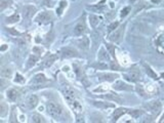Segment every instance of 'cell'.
<instances>
[{"instance_id":"35","label":"cell","mask_w":164,"mask_h":123,"mask_svg":"<svg viewBox=\"0 0 164 123\" xmlns=\"http://www.w3.org/2000/svg\"><path fill=\"white\" fill-rule=\"evenodd\" d=\"M55 55H52L49 60H47V61H46V64H45V65H46V66H50V65H52V62L55 61Z\"/></svg>"},{"instance_id":"30","label":"cell","mask_w":164,"mask_h":123,"mask_svg":"<svg viewBox=\"0 0 164 123\" xmlns=\"http://www.w3.org/2000/svg\"><path fill=\"white\" fill-rule=\"evenodd\" d=\"M32 121L33 122H44V119L39 115H33L32 116Z\"/></svg>"},{"instance_id":"25","label":"cell","mask_w":164,"mask_h":123,"mask_svg":"<svg viewBox=\"0 0 164 123\" xmlns=\"http://www.w3.org/2000/svg\"><path fill=\"white\" fill-rule=\"evenodd\" d=\"M99 58H101V60H104V61H107L110 58V57L108 55V52H106L104 49H101V52H99Z\"/></svg>"},{"instance_id":"2","label":"cell","mask_w":164,"mask_h":123,"mask_svg":"<svg viewBox=\"0 0 164 123\" xmlns=\"http://www.w3.org/2000/svg\"><path fill=\"white\" fill-rule=\"evenodd\" d=\"M67 101H68L69 106L71 107V109L73 110L74 112L76 113H81L82 112V105L80 103V101L78 100L76 97L74 98H66Z\"/></svg>"},{"instance_id":"4","label":"cell","mask_w":164,"mask_h":123,"mask_svg":"<svg viewBox=\"0 0 164 123\" xmlns=\"http://www.w3.org/2000/svg\"><path fill=\"white\" fill-rule=\"evenodd\" d=\"M113 88L116 90H132V86H130L129 84L125 83L123 81H116L113 84Z\"/></svg>"},{"instance_id":"8","label":"cell","mask_w":164,"mask_h":123,"mask_svg":"<svg viewBox=\"0 0 164 123\" xmlns=\"http://www.w3.org/2000/svg\"><path fill=\"white\" fill-rule=\"evenodd\" d=\"M98 77L101 80H105V81H113V80L118 78V75L114 73H99Z\"/></svg>"},{"instance_id":"19","label":"cell","mask_w":164,"mask_h":123,"mask_svg":"<svg viewBox=\"0 0 164 123\" xmlns=\"http://www.w3.org/2000/svg\"><path fill=\"white\" fill-rule=\"evenodd\" d=\"M89 23H90V26L92 27V28H95L99 23V17H96V15H89Z\"/></svg>"},{"instance_id":"1","label":"cell","mask_w":164,"mask_h":123,"mask_svg":"<svg viewBox=\"0 0 164 123\" xmlns=\"http://www.w3.org/2000/svg\"><path fill=\"white\" fill-rule=\"evenodd\" d=\"M46 108H47V113L55 119L61 118L62 115H63V109L61 108L60 105H58L55 103H48Z\"/></svg>"},{"instance_id":"42","label":"cell","mask_w":164,"mask_h":123,"mask_svg":"<svg viewBox=\"0 0 164 123\" xmlns=\"http://www.w3.org/2000/svg\"><path fill=\"white\" fill-rule=\"evenodd\" d=\"M161 0H152V2H154V3H158V2H160Z\"/></svg>"},{"instance_id":"36","label":"cell","mask_w":164,"mask_h":123,"mask_svg":"<svg viewBox=\"0 0 164 123\" xmlns=\"http://www.w3.org/2000/svg\"><path fill=\"white\" fill-rule=\"evenodd\" d=\"M117 26H118V23H113V24H111V25L109 26V32H112L115 28H117Z\"/></svg>"},{"instance_id":"9","label":"cell","mask_w":164,"mask_h":123,"mask_svg":"<svg viewBox=\"0 0 164 123\" xmlns=\"http://www.w3.org/2000/svg\"><path fill=\"white\" fill-rule=\"evenodd\" d=\"M77 52L76 50H74L73 48H70V47H66L62 50V57L63 58H73L77 57Z\"/></svg>"},{"instance_id":"44","label":"cell","mask_w":164,"mask_h":123,"mask_svg":"<svg viewBox=\"0 0 164 123\" xmlns=\"http://www.w3.org/2000/svg\"><path fill=\"white\" fill-rule=\"evenodd\" d=\"M163 88H164V85H163Z\"/></svg>"},{"instance_id":"38","label":"cell","mask_w":164,"mask_h":123,"mask_svg":"<svg viewBox=\"0 0 164 123\" xmlns=\"http://www.w3.org/2000/svg\"><path fill=\"white\" fill-rule=\"evenodd\" d=\"M130 114H132L133 116H134V117H136H136H139V115L142 114V112H139V110H134V111H132V112H130Z\"/></svg>"},{"instance_id":"11","label":"cell","mask_w":164,"mask_h":123,"mask_svg":"<svg viewBox=\"0 0 164 123\" xmlns=\"http://www.w3.org/2000/svg\"><path fill=\"white\" fill-rule=\"evenodd\" d=\"M102 97L109 101H117V103H122V98L118 97L117 95H114V93H108V95H102Z\"/></svg>"},{"instance_id":"5","label":"cell","mask_w":164,"mask_h":123,"mask_svg":"<svg viewBox=\"0 0 164 123\" xmlns=\"http://www.w3.org/2000/svg\"><path fill=\"white\" fill-rule=\"evenodd\" d=\"M146 108L152 113H159L161 110V104L159 101H152V103H149L148 105H146Z\"/></svg>"},{"instance_id":"27","label":"cell","mask_w":164,"mask_h":123,"mask_svg":"<svg viewBox=\"0 0 164 123\" xmlns=\"http://www.w3.org/2000/svg\"><path fill=\"white\" fill-rule=\"evenodd\" d=\"M66 6H67V1H66V0H63V1H61L60 2V7H59V8H56V12H58L59 15H61Z\"/></svg>"},{"instance_id":"41","label":"cell","mask_w":164,"mask_h":123,"mask_svg":"<svg viewBox=\"0 0 164 123\" xmlns=\"http://www.w3.org/2000/svg\"><path fill=\"white\" fill-rule=\"evenodd\" d=\"M6 48H7V46H6V45H5V44H4V45H3V46H2V47H1V50H2V52H3V50H5V49H6Z\"/></svg>"},{"instance_id":"17","label":"cell","mask_w":164,"mask_h":123,"mask_svg":"<svg viewBox=\"0 0 164 123\" xmlns=\"http://www.w3.org/2000/svg\"><path fill=\"white\" fill-rule=\"evenodd\" d=\"M77 43L80 47H81V48L86 49L88 47V45H89V41H88V39L86 38V37H82V39L78 40Z\"/></svg>"},{"instance_id":"31","label":"cell","mask_w":164,"mask_h":123,"mask_svg":"<svg viewBox=\"0 0 164 123\" xmlns=\"http://www.w3.org/2000/svg\"><path fill=\"white\" fill-rule=\"evenodd\" d=\"M106 46H107V49L109 50V52L111 53L112 57H115V46H114V45H112V44H107Z\"/></svg>"},{"instance_id":"24","label":"cell","mask_w":164,"mask_h":123,"mask_svg":"<svg viewBox=\"0 0 164 123\" xmlns=\"http://www.w3.org/2000/svg\"><path fill=\"white\" fill-rule=\"evenodd\" d=\"M108 85H106V84H103V85H101V86H99L98 88H95V89H93V91L95 92H99V93H101V92H105V91H107L108 90Z\"/></svg>"},{"instance_id":"40","label":"cell","mask_w":164,"mask_h":123,"mask_svg":"<svg viewBox=\"0 0 164 123\" xmlns=\"http://www.w3.org/2000/svg\"><path fill=\"white\" fill-rule=\"evenodd\" d=\"M138 91H139V92H141V95H144V93H145V92H144V90H142V87L141 86V85H139V86L138 87Z\"/></svg>"},{"instance_id":"26","label":"cell","mask_w":164,"mask_h":123,"mask_svg":"<svg viewBox=\"0 0 164 123\" xmlns=\"http://www.w3.org/2000/svg\"><path fill=\"white\" fill-rule=\"evenodd\" d=\"M7 111H8V108H7L4 103H2L1 107H0V115H1V117H4L6 115Z\"/></svg>"},{"instance_id":"39","label":"cell","mask_w":164,"mask_h":123,"mask_svg":"<svg viewBox=\"0 0 164 123\" xmlns=\"http://www.w3.org/2000/svg\"><path fill=\"white\" fill-rule=\"evenodd\" d=\"M33 52H39V53H41L42 52V49L41 48H40V47H34V48H33Z\"/></svg>"},{"instance_id":"29","label":"cell","mask_w":164,"mask_h":123,"mask_svg":"<svg viewBox=\"0 0 164 123\" xmlns=\"http://www.w3.org/2000/svg\"><path fill=\"white\" fill-rule=\"evenodd\" d=\"M15 83H24V82H25V78H24L21 74H17L15 78Z\"/></svg>"},{"instance_id":"21","label":"cell","mask_w":164,"mask_h":123,"mask_svg":"<svg viewBox=\"0 0 164 123\" xmlns=\"http://www.w3.org/2000/svg\"><path fill=\"white\" fill-rule=\"evenodd\" d=\"M18 21H20V15H18V13H15V15H12V17L6 18V22L9 24L15 23V22H18Z\"/></svg>"},{"instance_id":"33","label":"cell","mask_w":164,"mask_h":123,"mask_svg":"<svg viewBox=\"0 0 164 123\" xmlns=\"http://www.w3.org/2000/svg\"><path fill=\"white\" fill-rule=\"evenodd\" d=\"M36 61H37V58L36 57H33V55H32V57H30V58H29V63H28V67L29 68H30V67H32L33 65H35V63H36Z\"/></svg>"},{"instance_id":"28","label":"cell","mask_w":164,"mask_h":123,"mask_svg":"<svg viewBox=\"0 0 164 123\" xmlns=\"http://www.w3.org/2000/svg\"><path fill=\"white\" fill-rule=\"evenodd\" d=\"M95 68L99 69V70H104V69L107 68V65L105 63H103V62H98L96 64H95V65H92Z\"/></svg>"},{"instance_id":"16","label":"cell","mask_w":164,"mask_h":123,"mask_svg":"<svg viewBox=\"0 0 164 123\" xmlns=\"http://www.w3.org/2000/svg\"><path fill=\"white\" fill-rule=\"evenodd\" d=\"M46 81V77L43 74H37L34 76L33 80H32V83H41V82Z\"/></svg>"},{"instance_id":"12","label":"cell","mask_w":164,"mask_h":123,"mask_svg":"<svg viewBox=\"0 0 164 123\" xmlns=\"http://www.w3.org/2000/svg\"><path fill=\"white\" fill-rule=\"evenodd\" d=\"M92 104L98 108L101 109H109V108H114V105L110 103H104V101H92Z\"/></svg>"},{"instance_id":"6","label":"cell","mask_w":164,"mask_h":123,"mask_svg":"<svg viewBox=\"0 0 164 123\" xmlns=\"http://www.w3.org/2000/svg\"><path fill=\"white\" fill-rule=\"evenodd\" d=\"M123 32H124V27H120V28H118L116 31L114 32V33L112 34L111 37H110V40L113 42H117V41H119L120 38L122 37L123 35Z\"/></svg>"},{"instance_id":"18","label":"cell","mask_w":164,"mask_h":123,"mask_svg":"<svg viewBox=\"0 0 164 123\" xmlns=\"http://www.w3.org/2000/svg\"><path fill=\"white\" fill-rule=\"evenodd\" d=\"M12 72L9 68H2L1 72H0V75H1L2 78H10L12 77Z\"/></svg>"},{"instance_id":"37","label":"cell","mask_w":164,"mask_h":123,"mask_svg":"<svg viewBox=\"0 0 164 123\" xmlns=\"http://www.w3.org/2000/svg\"><path fill=\"white\" fill-rule=\"evenodd\" d=\"M7 30H8L12 34H13V35H21L20 32H18V31L13 30V28H8V29H7Z\"/></svg>"},{"instance_id":"23","label":"cell","mask_w":164,"mask_h":123,"mask_svg":"<svg viewBox=\"0 0 164 123\" xmlns=\"http://www.w3.org/2000/svg\"><path fill=\"white\" fill-rule=\"evenodd\" d=\"M12 3V0H1L0 1V8H1V10H3L5 7H7Z\"/></svg>"},{"instance_id":"10","label":"cell","mask_w":164,"mask_h":123,"mask_svg":"<svg viewBox=\"0 0 164 123\" xmlns=\"http://www.w3.org/2000/svg\"><path fill=\"white\" fill-rule=\"evenodd\" d=\"M84 32H85V25H84V22H82V21H81V22H79L76 26H75L74 35L80 36V35H82Z\"/></svg>"},{"instance_id":"20","label":"cell","mask_w":164,"mask_h":123,"mask_svg":"<svg viewBox=\"0 0 164 123\" xmlns=\"http://www.w3.org/2000/svg\"><path fill=\"white\" fill-rule=\"evenodd\" d=\"M144 66H145V69H146V73L149 75V76L151 77V78H153V79H157V78H158L157 74H156L155 72L153 71L149 66H147V65H144Z\"/></svg>"},{"instance_id":"3","label":"cell","mask_w":164,"mask_h":123,"mask_svg":"<svg viewBox=\"0 0 164 123\" xmlns=\"http://www.w3.org/2000/svg\"><path fill=\"white\" fill-rule=\"evenodd\" d=\"M123 77L130 82H136L141 79V74L136 71H132V72H129V73H127V74H124L123 75Z\"/></svg>"},{"instance_id":"32","label":"cell","mask_w":164,"mask_h":123,"mask_svg":"<svg viewBox=\"0 0 164 123\" xmlns=\"http://www.w3.org/2000/svg\"><path fill=\"white\" fill-rule=\"evenodd\" d=\"M130 12V7H125V8H123L121 10V13H120V17L121 18H124L125 15H128V12Z\"/></svg>"},{"instance_id":"15","label":"cell","mask_w":164,"mask_h":123,"mask_svg":"<svg viewBox=\"0 0 164 123\" xmlns=\"http://www.w3.org/2000/svg\"><path fill=\"white\" fill-rule=\"evenodd\" d=\"M18 95H20V93L15 89H9L8 91H7V98H8L10 101H15L18 98Z\"/></svg>"},{"instance_id":"13","label":"cell","mask_w":164,"mask_h":123,"mask_svg":"<svg viewBox=\"0 0 164 123\" xmlns=\"http://www.w3.org/2000/svg\"><path fill=\"white\" fill-rule=\"evenodd\" d=\"M52 17H50V15L48 12H41L38 15V17L36 18V21L37 22H47V21H49Z\"/></svg>"},{"instance_id":"22","label":"cell","mask_w":164,"mask_h":123,"mask_svg":"<svg viewBox=\"0 0 164 123\" xmlns=\"http://www.w3.org/2000/svg\"><path fill=\"white\" fill-rule=\"evenodd\" d=\"M124 113H125L124 109H117V110L114 112V114H113V118H114V120L116 121V120H118L120 118L121 115H123Z\"/></svg>"},{"instance_id":"34","label":"cell","mask_w":164,"mask_h":123,"mask_svg":"<svg viewBox=\"0 0 164 123\" xmlns=\"http://www.w3.org/2000/svg\"><path fill=\"white\" fill-rule=\"evenodd\" d=\"M111 69H112V70H119L120 67L117 65L116 62H112V63H111Z\"/></svg>"},{"instance_id":"14","label":"cell","mask_w":164,"mask_h":123,"mask_svg":"<svg viewBox=\"0 0 164 123\" xmlns=\"http://www.w3.org/2000/svg\"><path fill=\"white\" fill-rule=\"evenodd\" d=\"M28 106L30 109H34L35 107L37 106V104H38V98H37L36 95H30L28 98Z\"/></svg>"},{"instance_id":"43","label":"cell","mask_w":164,"mask_h":123,"mask_svg":"<svg viewBox=\"0 0 164 123\" xmlns=\"http://www.w3.org/2000/svg\"><path fill=\"white\" fill-rule=\"evenodd\" d=\"M161 77H162V78H164V73H163L162 75H161Z\"/></svg>"},{"instance_id":"7","label":"cell","mask_w":164,"mask_h":123,"mask_svg":"<svg viewBox=\"0 0 164 123\" xmlns=\"http://www.w3.org/2000/svg\"><path fill=\"white\" fill-rule=\"evenodd\" d=\"M23 12H24V17L26 18H31L33 17V15L36 12V8L32 5H26L23 8Z\"/></svg>"}]
</instances>
